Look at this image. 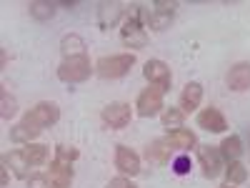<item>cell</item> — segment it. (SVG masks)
Instances as JSON below:
<instances>
[{"instance_id":"1","label":"cell","mask_w":250,"mask_h":188,"mask_svg":"<svg viewBox=\"0 0 250 188\" xmlns=\"http://www.w3.org/2000/svg\"><path fill=\"white\" fill-rule=\"evenodd\" d=\"M120 38H123V43L128 48H145V46H148V33H145L143 18H140V5H133L128 18L123 20Z\"/></svg>"},{"instance_id":"2","label":"cell","mask_w":250,"mask_h":188,"mask_svg":"<svg viewBox=\"0 0 250 188\" xmlns=\"http://www.w3.org/2000/svg\"><path fill=\"white\" fill-rule=\"evenodd\" d=\"M135 66L133 53H118V55H105L95 63V73L100 78H123L128 75L130 68Z\"/></svg>"},{"instance_id":"3","label":"cell","mask_w":250,"mask_h":188,"mask_svg":"<svg viewBox=\"0 0 250 188\" xmlns=\"http://www.w3.org/2000/svg\"><path fill=\"white\" fill-rule=\"evenodd\" d=\"M90 58L83 53V55H73V58H65L58 66V78L62 83H83L90 78Z\"/></svg>"},{"instance_id":"4","label":"cell","mask_w":250,"mask_h":188,"mask_svg":"<svg viewBox=\"0 0 250 188\" xmlns=\"http://www.w3.org/2000/svg\"><path fill=\"white\" fill-rule=\"evenodd\" d=\"M175 8H178V3H165V0H158L153 10H148V8L140 5L143 25H145V28H153V30H165V28L170 25Z\"/></svg>"},{"instance_id":"5","label":"cell","mask_w":250,"mask_h":188,"mask_svg":"<svg viewBox=\"0 0 250 188\" xmlns=\"http://www.w3.org/2000/svg\"><path fill=\"white\" fill-rule=\"evenodd\" d=\"M23 120L33 123L35 128L43 131V128H50V125H55L60 120V108L55 106V103H50V100H43V103H38L35 108H30L23 116Z\"/></svg>"},{"instance_id":"6","label":"cell","mask_w":250,"mask_h":188,"mask_svg":"<svg viewBox=\"0 0 250 188\" xmlns=\"http://www.w3.org/2000/svg\"><path fill=\"white\" fill-rule=\"evenodd\" d=\"M163 93L158 86H150V88H145L140 95H138V103H135V108H138V116L140 118H153L158 113H163Z\"/></svg>"},{"instance_id":"7","label":"cell","mask_w":250,"mask_h":188,"mask_svg":"<svg viewBox=\"0 0 250 188\" xmlns=\"http://www.w3.org/2000/svg\"><path fill=\"white\" fill-rule=\"evenodd\" d=\"M100 118H103V123L108 125V128H115V131H120V128H125V125L130 123V118H133V111H130V106L128 103H110V106H105L103 108V113H100Z\"/></svg>"},{"instance_id":"8","label":"cell","mask_w":250,"mask_h":188,"mask_svg":"<svg viewBox=\"0 0 250 188\" xmlns=\"http://www.w3.org/2000/svg\"><path fill=\"white\" fill-rule=\"evenodd\" d=\"M70 183H73V163L55 156V158L50 161L48 188H70Z\"/></svg>"},{"instance_id":"9","label":"cell","mask_w":250,"mask_h":188,"mask_svg":"<svg viewBox=\"0 0 250 188\" xmlns=\"http://www.w3.org/2000/svg\"><path fill=\"white\" fill-rule=\"evenodd\" d=\"M143 75H145V80H148L150 86H158L160 91H168L170 80H173L170 68L165 66L163 60H148V63H145V68H143Z\"/></svg>"},{"instance_id":"10","label":"cell","mask_w":250,"mask_h":188,"mask_svg":"<svg viewBox=\"0 0 250 188\" xmlns=\"http://www.w3.org/2000/svg\"><path fill=\"white\" fill-rule=\"evenodd\" d=\"M198 161H200V168L208 178H215L223 171V156L218 148L213 145H200L198 148Z\"/></svg>"},{"instance_id":"11","label":"cell","mask_w":250,"mask_h":188,"mask_svg":"<svg viewBox=\"0 0 250 188\" xmlns=\"http://www.w3.org/2000/svg\"><path fill=\"white\" fill-rule=\"evenodd\" d=\"M115 168L123 176H138L140 173V156L130 151L128 145H118L115 148Z\"/></svg>"},{"instance_id":"12","label":"cell","mask_w":250,"mask_h":188,"mask_svg":"<svg viewBox=\"0 0 250 188\" xmlns=\"http://www.w3.org/2000/svg\"><path fill=\"white\" fill-rule=\"evenodd\" d=\"M125 13L123 3H100L98 5V25L100 30H110L120 23V18Z\"/></svg>"},{"instance_id":"13","label":"cell","mask_w":250,"mask_h":188,"mask_svg":"<svg viewBox=\"0 0 250 188\" xmlns=\"http://www.w3.org/2000/svg\"><path fill=\"white\" fill-rule=\"evenodd\" d=\"M198 125L205 128V131H210V133H223L228 128V120H225V116L218 108L210 106V108H203L198 113Z\"/></svg>"},{"instance_id":"14","label":"cell","mask_w":250,"mask_h":188,"mask_svg":"<svg viewBox=\"0 0 250 188\" xmlns=\"http://www.w3.org/2000/svg\"><path fill=\"white\" fill-rule=\"evenodd\" d=\"M228 88L230 91H248L250 88V63H235L228 73Z\"/></svg>"},{"instance_id":"15","label":"cell","mask_w":250,"mask_h":188,"mask_svg":"<svg viewBox=\"0 0 250 188\" xmlns=\"http://www.w3.org/2000/svg\"><path fill=\"white\" fill-rule=\"evenodd\" d=\"M200 100H203V86L200 83H188V86L183 88L180 93V111L183 113H193L198 106H200Z\"/></svg>"},{"instance_id":"16","label":"cell","mask_w":250,"mask_h":188,"mask_svg":"<svg viewBox=\"0 0 250 188\" xmlns=\"http://www.w3.org/2000/svg\"><path fill=\"white\" fill-rule=\"evenodd\" d=\"M3 165H5V168H13V173H15L18 178H30V168H33V165L28 163V158H25L23 151L5 153V156H3Z\"/></svg>"},{"instance_id":"17","label":"cell","mask_w":250,"mask_h":188,"mask_svg":"<svg viewBox=\"0 0 250 188\" xmlns=\"http://www.w3.org/2000/svg\"><path fill=\"white\" fill-rule=\"evenodd\" d=\"M165 143L170 145V148H180V151H190L193 145L198 143L195 133L188 131V128H178V131H170L168 136H165Z\"/></svg>"},{"instance_id":"18","label":"cell","mask_w":250,"mask_h":188,"mask_svg":"<svg viewBox=\"0 0 250 188\" xmlns=\"http://www.w3.org/2000/svg\"><path fill=\"white\" fill-rule=\"evenodd\" d=\"M40 133V128H35L33 123H28V120H20L18 125H13L10 128V141L13 143H23V145H28V143H33Z\"/></svg>"},{"instance_id":"19","label":"cell","mask_w":250,"mask_h":188,"mask_svg":"<svg viewBox=\"0 0 250 188\" xmlns=\"http://www.w3.org/2000/svg\"><path fill=\"white\" fill-rule=\"evenodd\" d=\"M145 158H148L150 163H158V165H165L170 161V145L165 143V138L160 141H153L148 148H145Z\"/></svg>"},{"instance_id":"20","label":"cell","mask_w":250,"mask_h":188,"mask_svg":"<svg viewBox=\"0 0 250 188\" xmlns=\"http://www.w3.org/2000/svg\"><path fill=\"white\" fill-rule=\"evenodd\" d=\"M220 156L230 163V161H238L240 158V153H243V141H240V136H228V138H223V143H220Z\"/></svg>"},{"instance_id":"21","label":"cell","mask_w":250,"mask_h":188,"mask_svg":"<svg viewBox=\"0 0 250 188\" xmlns=\"http://www.w3.org/2000/svg\"><path fill=\"white\" fill-rule=\"evenodd\" d=\"M23 153H25V158H28V163L33 165H43L45 161H48V156H50V148L48 145H43V143H28L25 148H23Z\"/></svg>"},{"instance_id":"22","label":"cell","mask_w":250,"mask_h":188,"mask_svg":"<svg viewBox=\"0 0 250 188\" xmlns=\"http://www.w3.org/2000/svg\"><path fill=\"white\" fill-rule=\"evenodd\" d=\"M60 50H62V55H65V58L83 55V53H85V40H83L80 35H75V33H70V35H65V38L60 40Z\"/></svg>"},{"instance_id":"23","label":"cell","mask_w":250,"mask_h":188,"mask_svg":"<svg viewBox=\"0 0 250 188\" xmlns=\"http://www.w3.org/2000/svg\"><path fill=\"white\" fill-rule=\"evenodd\" d=\"M248 181V168L240 163V161H230L225 165V183H230V186H240Z\"/></svg>"},{"instance_id":"24","label":"cell","mask_w":250,"mask_h":188,"mask_svg":"<svg viewBox=\"0 0 250 188\" xmlns=\"http://www.w3.org/2000/svg\"><path fill=\"white\" fill-rule=\"evenodd\" d=\"M28 10H30V15L35 20H40V23H45V20H50L55 15V5L48 3V0H33V3L28 5Z\"/></svg>"},{"instance_id":"25","label":"cell","mask_w":250,"mask_h":188,"mask_svg":"<svg viewBox=\"0 0 250 188\" xmlns=\"http://www.w3.org/2000/svg\"><path fill=\"white\" fill-rule=\"evenodd\" d=\"M160 120H163V128H168V131H178V128H183L185 113H183L180 108H163Z\"/></svg>"},{"instance_id":"26","label":"cell","mask_w":250,"mask_h":188,"mask_svg":"<svg viewBox=\"0 0 250 188\" xmlns=\"http://www.w3.org/2000/svg\"><path fill=\"white\" fill-rule=\"evenodd\" d=\"M15 111H18L15 98H10V95H8V91L3 88V91H0V118L8 120V118H13V116H15Z\"/></svg>"},{"instance_id":"27","label":"cell","mask_w":250,"mask_h":188,"mask_svg":"<svg viewBox=\"0 0 250 188\" xmlns=\"http://www.w3.org/2000/svg\"><path fill=\"white\" fill-rule=\"evenodd\" d=\"M170 168H173V173L175 176H185V173H190V156H178L173 163H170Z\"/></svg>"},{"instance_id":"28","label":"cell","mask_w":250,"mask_h":188,"mask_svg":"<svg viewBox=\"0 0 250 188\" xmlns=\"http://www.w3.org/2000/svg\"><path fill=\"white\" fill-rule=\"evenodd\" d=\"M55 156L62 158V161H70V163H73L80 153H78V148H65V145H58V148H55Z\"/></svg>"},{"instance_id":"29","label":"cell","mask_w":250,"mask_h":188,"mask_svg":"<svg viewBox=\"0 0 250 188\" xmlns=\"http://www.w3.org/2000/svg\"><path fill=\"white\" fill-rule=\"evenodd\" d=\"M28 188H48V176L43 173H33L28 178Z\"/></svg>"},{"instance_id":"30","label":"cell","mask_w":250,"mask_h":188,"mask_svg":"<svg viewBox=\"0 0 250 188\" xmlns=\"http://www.w3.org/2000/svg\"><path fill=\"white\" fill-rule=\"evenodd\" d=\"M105 188H138L130 178H125V176H118V178H113Z\"/></svg>"},{"instance_id":"31","label":"cell","mask_w":250,"mask_h":188,"mask_svg":"<svg viewBox=\"0 0 250 188\" xmlns=\"http://www.w3.org/2000/svg\"><path fill=\"white\" fill-rule=\"evenodd\" d=\"M0 186H8V168H3V173H0Z\"/></svg>"},{"instance_id":"32","label":"cell","mask_w":250,"mask_h":188,"mask_svg":"<svg viewBox=\"0 0 250 188\" xmlns=\"http://www.w3.org/2000/svg\"><path fill=\"white\" fill-rule=\"evenodd\" d=\"M220 188H233V186H230V183H225V186H220Z\"/></svg>"}]
</instances>
